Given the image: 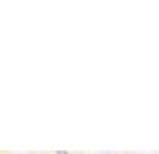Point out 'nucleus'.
<instances>
[{
    "label": "nucleus",
    "instance_id": "obj_1",
    "mask_svg": "<svg viewBox=\"0 0 159 154\" xmlns=\"http://www.w3.org/2000/svg\"><path fill=\"white\" fill-rule=\"evenodd\" d=\"M56 154H70V152H66V151H57Z\"/></svg>",
    "mask_w": 159,
    "mask_h": 154
}]
</instances>
